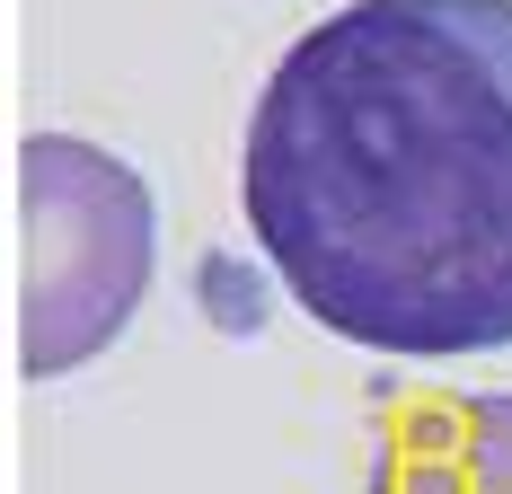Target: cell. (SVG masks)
Listing matches in <instances>:
<instances>
[{"label": "cell", "mask_w": 512, "mask_h": 494, "mask_svg": "<svg viewBox=\"0 0 512 494\" xmlns=\"http://www.w3.org/2000/svg\"><path fill=\"white\" fill-rule=\"evenodd\" d=\"M248 239L345 345H512V0H345L239 142Z\"/></svg>", "instance_id": "obj_1"}, {"label": "cell", "mask_w": 512, "mask_h": 494, "mask_svg": "<svg viewBox=\"0 0 512 494\" xmlns=\"http://www.w3.org/2000/svg\"><path fill=\"white\" fill-rule=\"evenodd\" d=\"M151 186L80 133L18 142V371L62 380L106 353L151 292Z\"/></svg>", "instance_id": "obj_2"}, {"label": "cell", "mask_w": 512, "mask_h": 494, "mask_svg": "<svg viewBox=\"0 0 512 494\" xmlns=\"http://www.w3.org/2000/svg\"><path fill=\"white\" fill-rule=\"evenodd\" d=\"M371 494H512V397H460L398 424Z\"/></svg>", "instance_id": "obj_3"}]
</instances>
